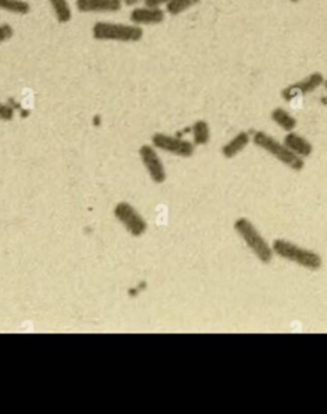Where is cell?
Instances as JSON below:
<instances>
[{"mask_svg":"<svg viewBox=\"0 0 327 414\" xmlns=\"http://www.w3.org/2000/svg\"><path fill=\"white\" fill-rule=\"evenodd\" d=\"M92 36L100 42L134 43L143 39L144 31L141 26L134 23L127 24L100 21L94 23Z\"/></svg>","mask_w":327,"mask_h":414,"instance_id":"6da1fadb","label":"cell"},{"mask_svg":"<svg viewBox=\"0 0 327 414\" xmlns=\"http://www.w3.org/2000/svg\"><path fill=\"white\" fill-rule=\"evenodd\" d=\"M252 141L256 146H258L259 148L267 151L269 155L275 157L277 161L281 162L292 171H300L305 168L303 158L295 155L291 150L286 148L285 143L277 141V138H272L267 133L256 131L252 136Z\"/></svg>","mask_w":327,"mask_h":414,"instance_id":"7a4b0ae2","label":"cell"},{"mask_svg":"<svg viewBox=\"0 0 327 414\" xmlns=\"http://www.w3.org/2000/svg\"><path fill=\"white\" fill-rule=\"evenodd\" d=\"M272 252L280 258L295 262L300 266L305 267L308 270H319L323 265L321 257L313 250L302 248L300 245L291 243L288 241L277 240L272 243Z\"/></svg>","mask_w":327,"mask_h":414,"instance_id":"3957f363","label":"cell"},{"mask_svg":"<svg viewBox=\"0 0 327 414\" xmlns=\"http://www.w3.org/2000/svg\"><path fill=\"white\" fill-rule=\"evenodd\" d=\"M234 227L236 232L244 240V243L247 244V247L256 254V257L260 262L265 264L272 262V255H274L272 247L263 238V236L259 234L258 230L254 227L251 221L241 217L235 221Z\"/></svg>","mask_w":327,"mask_h":414,"instance_id":"277c9868","label":"cell"},{"mask_svg":"<svg viewBox=\"0 0 327 414\" xmlns=\"http://www.w3.org/2000/svg\"><path fill=\"white\" fill-rule=\"evenodd\" d=\"M153 145L158 150H162L165 152L172 153L175 156L191 157L195 152V143L189 140L178 138V136H172L167 134L157 133L153 135Z\"/></svg>","mask_w":327,"mask_h":414,"instance_id":"5b68a950","label":"cell"},{"mask_svg":"<svg viewBox=\"0 0 327 414\" xmlns=\"http://www.w3.org/2000/svg\"><path fill=\"white\" fill-rule=\"evenodd\" d=\"M323 82H325V78H323V74L320 72H314L300 82H295V83L286 87L281 92L282 99L286 102H291L292 100H295V97L308 95L310 92H315L316 89L323 85Z\"/></svg>","mask_w":327,"mask_h":414,"instance_id":"8992f818","label":"cell"},{"mask_svg":"<svg viewBox=\"0 0 327 414\" xmlns=\"http://www.w3.org/2000/svg\"><path fill=\"white\" fill-rule=\"evenodd\" d=\"M139 155L143 161L144 166H146L151 179L157 184L163 183L166 180V169L162 163L161 158L155 151V148L150 145H144L139 150Z\"/></svg>","mask_w":327,"mask_h":414,"instance_id":"52a82bcc","label":"cell"},{"mask_svg":"<svg viewBox=\"0 0 327 414\" xmlns=\"http://www.w3.org/2000/svg\"><path fill=\"white\" fill-rule=\"evenodd\" d=\"M116 217L125 224V227L134 236L143 235L146 230V224L143 220V217H140L138 213L135 212V209L127 203H120L117 206Z\"/></svg>","mask_w":327,"mask_h":414,"instance_id":"ba28073f","label":"cell"},{"mask_svg":"<svg viewBox=\"0 0 327 414\" xmlns=\"http://www.w3.org/2000/svg\"><path fill=\"white\" fill-rule=\"evenodd\" d=\"M123 0H76V8L82 14H106L118 13Z\"/></svg>","mask_w":327,"mask_h":414,"instance_id":"9c48e42d","label":"cell"},{"mask_svg":"<svg viewBox=\"0 0 327 414\" xmlns=\"http://www.w3.org/2000/svg\"><path fill=\"white\" fill-rule=\"evenodd\" d=\"M166 19V11L161 8H153V6H141L135 8L130 11V20L134 24L138 26H153L160 24Z\"/></svg>","mask_w":327,"mask_h":414,"instance_id":"30bf717a","label":"cell"},{"mask_svg":"<svg viewBox=\"0 0 327 414\" xmlns=\"http://www.w3.org/2000/svg\"><path fill=\"white\" fill-rule=\"evenodd\" d=\"M284 143L286 148L300 158H305L313 153L312 143H309L307 138L300 136V134L293 133V131L287 133L284 138Z\"/></svg>","mask_w":327,"mask_h":414,"instance_id":"8fae6325","label":"cell"},{"mask_svg":"<svg viewBox=\"0 0 327 414\" xmlns=\"http://www.w3.org/2000/svg\"><path fill=\"white\" fill-rule=\"evenodd\" d=\"M249 143H251V135H249V133H247V131H240L234 138H231L229 143H225L221 148V153H223V156L225 157V158L230 159V158H234L239 153L242 152L244 148L249 146Z\"/></svg>","mask_w":327,"mask_h":414,"instance_id":"7c38bea8","label":"cell"},{"mask_svg":"<svg viewBox=\"0 0 327 414\" xmlns=\"http://www.w3.org/2000/svg\"><path fill=\"white\" fill-rule=\"evenodd\" d=\"M270 117H272V120L275 124L279 125L282 130H285L287 133L293 131L295 127H297V120H295V117L288 113L287 110L281 108V107L274 108Z\"/></svg>","mask_w":327,"mask_h":414,"instance_id":"4fadbf2b","label":"cell"},{"mask_svg":"<svg viewBox=\"0 0 327 414\" xmlns=\"http://www.w3.org/2000/svg\"><path fill=\"white\" fill-rule=\"evenodd\" d=\"M191 133H193V138H194V143L197 146L207 145L211 140V129H209V124L206 120H196L194 125L191 127Z\"/></svg>","mask_w":327,"mask_h":414,"instance_id":"5bb4252c","label":"cell"},{"mask_svg":"<svg viewBox=\"0 0 327 414\" xmlns=\"http://www.w3.org/2000/svg\"><path fill=\"white\" fill-rule=\"evenodd\" d=\"M54 11L56 21L59 23H69L72 19V10L67 0H48Z\"/></svg>","mask_w":327,"mask_h":414,"instance_id":"9a60e30c","label":"cell"},{"mask_svg":"<svg viewBox=\"0 0 327 414\" xmlns=\"http://www.w3.org/2000/svg\"><path fill=\"white\" fill-rule=\"evenodd\" d=\"M0 10L16 15H27L31 11V5L25 0H0Z\"/></svg>","mask_w":327,"mask_h":414,"instance_id":"2e32d148","label":"cell"},{"mask_svg":"<svg viewBox=\"0 0 327 414\" xmlns=\"http://www.w3.org/2000/svg\"><path fill=\"white\" fill-rule=\"evenodd\" d=\"M200 1L201 0H171L166 5V11L171 15L183 14L184 11L198 4Z\"/></svg>","mask_w":327,"mask_h":414,"instance_id":"e0dca14e","label":"cell"},{"mask_svg":"<svg viewBox=\"0 0 327 414\" xmlns=\"http://www.w3.org/2000/svg\"><path fill=\"white\" fill-rule=\"evenodd\" d=\"M15 110L9 104L0 102V120L1 122H10L14 120Z\"/></svg>","mask_w":327,"mask_h":414,"instance_id":"ac0fdd59","label":"cell"},{"mask_svg":"<svg viewBox=\"0 0 327 414\" xmlns=\"http://www.w3.org/2000/svg\"><path fill=\"white\" fill-rule=\"evenodd\" d=\"M14 36V28L9 23L0 24V44L8 42Z\"/></svg>","mask_w":327,"mask_h":414,"instance_id":"d6986e66","label":"cell"},{"mask_svg":"<svg viewBox=\"0 0 327 414\" xmlns=\"http://www.w3.org/2000/svg\"><path fill=\"white\" fill-rule=\"evenodd\" d=\"M145 5L153 8H161L162 5H167L171 0H144Z\"/></svg>","mask_w":327,"mask_h":414,"instance_id":"ffe728a7","label":"cell"},{"mask_svg":"<svg viewBox=\"0 0 327 414\" xmlns=\"http://www.w3.org/2000/svg\"><path fill=\"white\" fill-rule=\"evenodd\" d=\"M140 1H143V0H123V4L127 5V6H134V5L140 3Z\"/></svg>","mask_w":327,"mask_h":414,"instance_id":"44dd1931","label":"cell"},{"mask_svg":"<svg viewBox=\"0 0 327 414\" xmlns=\"http://www.w3.org/2000/svg\"><path fill=\"white\" fill-rule=\"evenodd\" d=\"M323 87H325V90H326L327 92V78L325 79V82H323Z\"/></svg>","mask_w":327,"mask_h":414,"instance_id":"7402d4cb","label":"cell"},{"mask_svg":"<svg viewBox=\"0 0 327 414\" xmlns=\"http://www.w3.org/2000/svg\"><path fill=\"white\" fill-rule=\"evenodd\" d=\"M291 3H298L300 0H290Z\"/></svg>","mask_w":327,"mask_h":414,"instance_id":"603a6c76","label":"cell"}]
</instances>
